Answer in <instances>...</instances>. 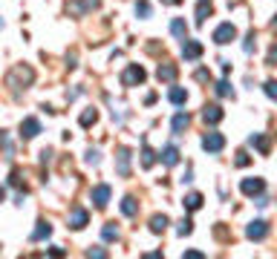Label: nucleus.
I'll return each mask as SVG.
<instances>
[{
	"label": "nucleus",
	"mask_w": 277,
	"mask_h": 259,
	"mask_svg": "<svg viewBox=\"0 0 277 259\" xmlns=\"http://www.w3.org/2000/svg\"><path fill=\"white\" fill-rule=\"evenodd\" d=\"M32 81H35V72L29 69V66H15V69L9 72V78H6V84H9L12 90H20V87L26 90V87L32 84Z\"/></svg>",
	"instance_id": "nucleus-1"
},
{
	"label": "nucleus",
	"mask_w": 277,
	"mask_h": 259,
	"mask_svg": "<svg viewBox=\"0 0 277 259\" xmlns=\"http://www.w3.org/2000/svg\"><path fill=\"white\" fill-rule=\"evenodd\" d=\"M142 81H144V69L139 63H130V66L121 72V84H125V87H139Z\"/></svg>",
	"instance_id": "nucleus-2"
},
{
	"label": "nucleus",
	"mask_w": 277,
	"mask_h": 259,
	"mask_svg": "<svg viewBox=\"0 0 277 259\" xmlns=\"http://www.w3.org/2000/svg\"><path fill=\"white\" fill-rule=\"evenodd\" d=\"M89 9H99V0H70L67 3V12H70L72 18H81Z\"/></svg>",
	"instance_id": "nucleus-3"
},
{
	"label": "nucleus",
	"mask_w": 277,
	"mask_h": 259,
	"mask_svg": "<svg viewBox=\"0 0 277 259\" xmlns=\"http://www.w3.org/2000/svg\"><path fill=\"white\" fill-rule=\"evenodd\" d=\"M234 38H237V26L234 23H223V26L214 29V44H220V46L231 44Z\"/></svg>",
	"instance_id": "nucleus-4"
},
{
	"label": "nucleus",
	"mask_w": 277,
	"mask_h": 259,
	"mask_svg": "<svg viewBox=\"0 0 277 259\" xmlns=\"http://www.w3.org/2000/svg\"><path fill=\"white\" fill-rule=\"evenodd\" d=\"M245 236H249V239H266L268 236V222L266 219H257V222H251L249 228H245Z\"/></svg>",
	"instance_id": "nucleus-5"
},
{
	"label": "nucleus",
	"mask_w": 277,
	"mask_h": 259,
	"mask_svg": "<svg viewBox=\"0 0 277 259\" xmlns=\"http://www.w3.org/2000/svg\"><path fill=\"white\" fill-rule=\"evenodd\" d=\"M240 190L245 193V196H257V193L266 190V181H263V179H242Z\"/></svg>",
	"instance_id": "nucleus-6"
},
{
	"label": "nucleus",
	"mask_w": 277,
	"mask_h": 259,
	"mask_svg": "<svg viewBox=\"0 0 277 259\" xmlns=\"http://www.w3.org/2000/svg\"><path fill=\"white\" fill-rule=\"evenodd\" d=\"M202 147H205L208 153H220L225 147V138L220 133H208L205 138H202Z\"/></svg>",
	"instance_id": "nucleus-7"
},
{
	"label": "nucleus",
	"mask_w": 277,
	"mask_h": 259,
	"mask_svg": "<svg viewBox=\"0 0 277 259\" xmlns=\"http://www.w3.org/2000/svg\"><path fill=\"white\" fill-rule=\"evenodd\" d=\"M38 133H41V121L38 118H23L20 121V135L23 138H35Z\"/></svg>",
	"instance_id": "nucleus-8"
},
{
	"label": "nucleus",
	"mask_w": 277,
	"mask_h": 259,
	"mask_svg": "<svg viewBox=\"0 0 277 259\" xmlns=\"http://www.w3.org/2000/svg\"><path fill=\"white\" fill-rule=\"evenodd\" d=\"M199 55H202V44L199 41H185L182 44V58L185 61H197Z\"/></svg>",
	"instance_id": "nucleus-9"
},
{
	"label": "nucleus",
	"mask_w": 277,
	"mask_h": 259,
	"mask_svg": "<svg viewBox=\"0 0 277 259\" xmlns=\"http://www.w3.org/2000/svg\"><path fill=\"white\" fill-rule=\"evenodd\" d=\"M93 202H96V207H107V202H110V184H96V188H93Z\"/></svg>",
	"instance_id": "nucleus-10"
},
{
	"label": "nucleus",
	"mask_w": 277,
	"mask_h": 259,
	"mask_svg": "<svg viewBox=\"0 0 277 259\" xmlns=\"http://www.w3.org/2000/svg\"><path fill=\"white\" fill-rule=\"evenodd\" d=\"M89 222V213L84 210V207H72V213H70V225L75 228V231H81L84 225Z\"/></svg>",
	"instance_id": "nucleus-11"
},
{
	"label": "nucleus",
	"mask_w": 277,
	"mask_h": 259,
	"mask_svg": "<svg viewBox=\"0 0 277 259\" xmlns=\"http://www.w3.org/2000/svg\"><path fill=\"white\" fill-rule=\"evenodd\" d=\"M223 109L217 107V104H211V107H205L202 109V121H205V124H220V121H223Z\"/></svg>",
	"instance_id": "nucleus-12"
},
{
	"label": "nucleus",
	"mask_w": 277,
	"mask_h": 259,
	"mask_svg": "<svg viewBox=\"0 0 277 259\" xmlns=\"http://www.w3.org/2000/svg\"><path fill=\"white\" fill-rule=\"evenodd\" d=\"M188 124H191L188 113H176V116H173V124H170V130H173V135H182L185 130H188Z\"/></svg>",
	"instance_id": "nucleus-13"
},
{
	"label": "nucleus",
	"mask_w": 277,
	"mask_h": 259,
	"mask_svg": "<svg viewBox=\"0 0 277 259\" xmlns=\"http://www.w3.org/2000/svg\"><path fill=\"white\" fill-rule=\"evenodd\" d=\"M116 170H118V176H130V150H118V164H116Z\"/></svg>",
	"instance_id": "nucleus-14"
},
{
	"label": "nucleus",
	"mask_w": 277,
	"mask_h": 259,
	"mask_svg": "<svg viewBox=\"0 0 277 259\" xmlns=\"http://www.w3.org/2000/svg\"><path fill=\"white\" fill-rule=\"evenodd\" d=\"M162 164H165V167H173V164H176L179 161V150L176 147H173V144H168V147H165V150H162Z\"/></svg>",
	"instance_id": "nucleus-15"
},
{
	"label": "nucleus",
	"mask_w": 277,
	"mask_h": 259,
	"mask_svg": "<svg viewBox=\"0 0 277 259\" xmlns=\"http://www.w3.org/2000/svg\"><path fill=\"white\" fill-rule=\"evenodd\" d=\"M249 144H251V147H254L257 153H263V156H268V150H271V141H268L266 135H251Z\"/></svg>",
	"instance_id": "nucleus-16"
},
{
	"label": "nucleus",
	"mask_w": 277,
	"mask_h": 259,
	"mask_svg": "<svg viewBox=\"0 0 277 259\" xmlns=\"http://www.w3.org/2000/svg\"><path fill=\"white\" fill-rule=\"evenodd\" d=\"M176 63H162V66H159V69H156V78H159V81H173V78H176Z\"/></svg>",
	"instance_id": "nucleus-17"
},
{
	"label": "nucleus",
	"mask_w": 277,
	"mask_h": 259,
	"mask_svg": "<svg viewBox=\"0 0 277 259\" xmlns=\"http://www.w3.org/2000/svg\"><path fill=\"white\" fill-rule=\"evenodd\" d=\"M49 233H52V225H49V222H38V228L32 231V242L49 239Z\"/></svg>",
	"instance_id": "nucleus-18"
},
{
	"label": "nucleus",
	"mask_w": 277,
	"mask_h": 259,
	"mask_svg": "<svg viewBox=\"0 0 277 259\" xmlns=\"http://www.w3.org/2000/svg\"><path fill=\"white\" fill-rule=\"evenodd\" d=\"M168 98H170V104H176V107H182V104L188 101V92L182 90V87H170Z\"/></svg>",
	"instance_id": "nucleus-19"
},
{
	"label": "nucleus",
	"mask_w": 277,
	"mask_h": 259,
	"mask_svg": "<svg viewBox=\"0 0 277 259\" xmlns=\"http://www.w3.org/2000/svg\"><path fill=\"white\" fill-rule=\"evenodd\" d=\"M121 213H125V216H136V213H139V205H136L133 196H125V199H121Z\"/></svg>",
	"instance_id": "nucleus-20"
},
{
	"label": "nucleus",
	"mask_w": 277,
	"mask_h": 259,
	"mask_svg": "<svg viewBox=\"0 0 277 259\" xmlns=\"http://www.w3.org/2000/svg\"><path fill=\"white\" fill-rule=\"evenodd\" d=\"M211 3H205V0H199V6H197V23L199 26H202V23H205V18H211Z\"/></svg>",
	"instance_id": "nucleus-21"
},
{
	"label": "nucleus",
	"mask_w": 277,
	"mask_h": 259,
	"mask_svg": "<svg viewBox=\"0 0 277 259\" xmlns=\"http://www.w3.org/2000/svg\"><path fill=\"white\" fill-rule=\"evenodd\" d=\"M78 121H81V127H93L96 121H99V113H96V109L89 107V109H84V113H81V118H78Z\"/></svg>",
	"instance_id": "nucleus-22"
},
{
	"label": "nucleus",
	"mask_w": 277,
	"mask_h": 259,
	"mask_svg": "<svg viewBox=\"0 0 277 259\" xmlns=\"http://www.w3.org/2000/svg\"><path fill=\"white\" fill-rule=\"evenodd\" d=\"M153 161H156V153L147 147V141H144V150H142V167L147 170V167H153Z\"/></svg>",
	"instance_id": "nucleus-23"
},
{
	"label": "nucleus",
	"mask_w": 277,
	"mask_h": 259,
	"mask_svg": "<svg viewBox=\"0 0 277 259\" xmlns=\"http://www.w3.org/2000/svg\"><path fill=\"white\" fill-rule=\"evenodd\" d=\"M182 205L188 207V210H199V207H202V196H199V193H191V196H185Z\"/></svg>",
	"instance_id": "nucleus-24"
},
{
	"label": "nucleus",
	"mask_w": 277,
	"mask_h": 259,
	"mask_svg": "<svg viewBox=\"0 0 277 259\" xmlns=\"http://www.w3.org/2000/svg\"><path fill=\"white\" fill-rule=\"evenodd\" d=\"M170 32H173V35L176 38H182V41H185V35H188V26H185V20H173V23H170Z\"/></svg>",
	"instance_id": "nucleus-25"
},
{
	"label": "nucleus",
	"mask_w": 277,
	"mask_h": 259,
	"mask_svg": "<svg viewBox=\"0 0 277 259\" xmlns=\"http://www.w3.org/2000/svg\"><path fill=\"white\" fill-rule=\"evenodd\" d=\"M165 228H168V216H153L150 219V231L153 233H162Z\"/></svg>",
	"instance_id": "nucleus-26"
},
{
	"label": "nucleus",
	"mask_w": 277,
	"mask_h": 259,
	"mask_svg": "<svg viewBox=\"0 0 277 259\" xmlns=\"http://www.w3.org/2000/svg\"><path fill=\"white\" fill-rule=\"evenodd\" d=\"M217 95H220V98H234L231 84H228V81H220V84H217Z\"/></svg>",
	"instance_id": "nucleus-27"
},
{
	"label": "nucleus",
	"mask_w": 277,
	"mask_h": 259,
	"mask_svg": "<svg viewBox=\"0 0 277 259\" xmlns=\"http://www.w3.org/2000/svg\"><path fill=\"white\" fill-rule=\"evenodd\" d=\"M101 236H104V242H116L118 239V228H116V225H104Z\"/></svg>",
	"instance_id": "nucleus-28"
},
{
	"label": "nucleus",
	"mask_w": 277,
	"mask_h": 259,
	"mask_svg": "<svg viewBox=\"0 0 277 259\" xmlns=\"http://www.w3.org/2000/svg\"><path fill=\"white\" fill-rule=\"evenodd\" d=\"M0 144H3L6 159H12V156H15V147H12V141H9V135H6V133H0Z\"/></svg>",
	"instance_id": "nucleus-29"
},
{
	"label": "nucleus",
	"mask_w": 277,
	"mask_h": 259,
	"mask_svg": "<svg viewBox=\"0 0 277 259\" xmlns=\"http://www.w3.org/2000/svg\"><path fill=\"white\" fill-rule=\"evenodd\" d=\"M136 15H142V18H150V3H147V0H139V3H136Z\"/></svg>",
	"instance_id": "nucleus-30"
},
{
	"label": "nucleus",
	"mask_w": 277,
	"mask_h": 259,
	"mask_svg": "<svg viewBox=\"0 0 277 259\" xmlns=\"http://www.w3.org/2000/svg\"><path fill=\"white\" fill-rule=\"evenodd\" d=\"M249 161H251V156H249V153H237V159H234V164H237V167H245Z\"/></svg>",
	"instance_id": "nucleus-31"
},
{
	"label": "nucleus",
	"mask_w": 277,
	"mask_h": 259,
	"mask_svg": "<svg viewBox=\"0 0 277 259\" xmlns=\"http://www.w3.org/2000/svg\"><path fill=\"white\" fill-rule=\"evenodd\" d=\"M191 231H194V228H191V219H185V222H182V225L176 228V233H179V236H188Z\"/></svg>",
	"instance_id": "nucleus-32"
},
{
	"label": "nucleus",
	"mask_w": 277,
	"mask_h": 259,
	"mask_svg": "<svg viewBox=\"0 0 277 259\" xmlns=\"http://www.w3.org/2000/svg\"><path fill=\"white\" fill-rule=\"evenodd\" d=\"M254 41H257V38H254V32H249V38H245L242 49H245V52H254Z\"/></svg>",
	"instance_id": "nucleus-33"
},
{
	"label": "nucleus",
	"mask_w": 277,
	"mask_h": 259,
	"mask_svg": "<svg viewBox=\"0 0 277 259\" xmlns=\"http://www.w3.org/2000/svg\"><path fill=\"white\" fill-rule=\"evenodd\" d=\"M266 95L268 98H277V84L274 81H266Z\"/></svg>",
	"instance_id": "nucleus-34"
},
{
	"label": "nucleus",
	"mask_w": 277,
	"mask_h": 259,
	"mask_svg": "<svg viewBox=\"0 0 277 259\" xmlns=\"http://www.w3.org/2000/svg\"><path fill=\"white\" fill-rule=\"evenodd\" d=\"M87 161H89V164H99V161H101L99 150H89V153H87Z\"/></svg>",
	"instance_id": "nucleus-35"
},
{
	"label": "nucleus",
	"mask_w": 277,
	"mask_h": 259,
	"mask_svg": "<svg viewBox=\"0 0 277 259\" xmlns=\"http://www.w3.org/2000/svg\"><path fill=\"white\" fill-rule=\"evenodd\" d=\"M185 256H188V259H202V253H199V250H188Z\"/></svg>",
	"instance_id": "nucleus-36"
},
{
	"label": "nucleus",
	"mask_w": 277,
	"mask_h": 259,
	"mask_svg": "<svg viewBox=\"0 0 277 259\" xmlns=\"http://www.w3.org/2000/svg\"><path fill=\"white\" fill-rule=\"evenodd\" d=\"M3 199H6V188H3V184H0V202H3Z\"/></svg>",
	"instance_id": "nucleus-37"
}]
</instances>
